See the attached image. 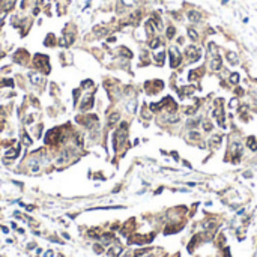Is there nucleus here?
<instances>
[{
  "label": "nucleus",
  "instance_id": "6",
  "mask_svg": "<svg viewBox=\"0 0 257 257\" xmlns=\"http://www.w3.org/2000/svg\"><path fill=\"white\" fill-rule=\"evenodd\" d=\"M221 143V135H218V134H215V135H212L211 138H209V146L211 147H216L218 145H220Z\"/></svg>",
  "mask_w": 257,
  "mask_h": 257
},
{
  "label": "nucleus",
  "instance_id": "3",
  "mask_svg": "<svg viewBox=\"0 0 257 257\" xmlns=\"http://www.w3.org/2000/svg\"><path fill=\"white\" fill-rule=\"evenodd\" d=\"M187 56H188V59H189L191 62H196V60L200 57V50L191 45V47L187 48Z\"/></svg>",
  "mask_w": 257,
  "mask_h": 257
},
{
  "label": "nucleus",
  "instance_id": "8",
  "mask_svg": "<svg viewBox=\"0 0 257 257\" xmlns=\"http://www.w3.org/2000/svg\"><path fill=\"white\" fill-rule=\"evenodd\" d=\"M247 146L251 149V150H256V147H257V143H256V138L251 135V137H248V140H247Z\"/></svg>",
  "mask_w": 257,
  "mask_h": 257
},
{
  "label": "nucleus",
  "instance_id": "5",
  "mask_svg": "<svg viewBox=\"0 0 257 257\" xmlns=\"http://www.w3.org/2000/svg\"><path fill=\"white\" fill-rule=\"evenodd\" d=\"M93 107V96H87L84 98V101L81 102V111H87V110H90Z\"/></svg>",
  "mask_w": 257,
  "mask_h": 257
},
{
  "label": "nucleus",
  "instance_id": "17",
  "mask_svg": "<svg viewBox=\"0 0 257 257\" xmlns=\"http://www.w3.org/2000/svg\"><path fill=\"white\" fill-rule=\"evenodd\" d=\"M158 45H159V39H158V38H155V39L150 42V48H157Z\"/></svg>",
  "mask_w": 257,
  "mask_h": 257
},
{
  "label": "nucleus",
  "instance_id": "11",
  "mask_svg": "<svg viewBox=\"0 0 257 257\" xmlns=\"http://www.w3.org/2000/svg\"><path fill=\"white\" fill-rule=\"evenodd\" d=\"M135 105H137V102H135V99H132V101L130 102V104L126 105L128 111H130V113H134V111H135Z\"/></svg>",
  "mask_w": 257,
  "mask_h": 257
},
{
  "label": "nucleus",
  "instance_id": "20",
  "mask_svg": "<svg viewBox=\"0 0 257 257\" xmlns=\"http://www.w3.org/2000/svg\"><path fill=\"white\" fill-rule=\"evenodd\" d=\"M194 110H196V108H194V107H188V108H187V111H185V113H187V114H192V113H194Z\"/></svg>",
  "mask_w": 257,
  "mask_h": 257
},
{
  "label": "nucleus",
  "instance_id": "16",
  "mask_svg": "<svg viewBox=\"0 0 257 257\" xmlns=\"http://www.w3.org/2000/svg\"><path fill=\"white\" fill-rule=\"evenodd\" d=\"M174 27H169V30H167V38H169V39H172V38L174 36Z\"/></svg>",
  "mask_w": 257,
  "mask_h": 257
},
{
  "label": "nucleus",
  "instance_id": "9",
  "mask_svg": "<svg viewBox=\"0 0 257 257\" xmlns=\"http://www.w3.org/2000/svg\"><path fill=\"white\" fill-rule=\"evenodd\" d=\"M120 119V114L116 111V113H113V114H110V117H108V123L110 125H113V123H116L117 120Z\"/></svg>",
  "mask_w": 257,
  "mask_h": 257
},
{
  "label": "nucleus",
  "instance_id": "19",
  "mask_svg": "<svg viewBox=\"0 0 257 257\" xmlns=\"http://www.w3.org/2000/svg\"><path fill=\"white\" fill-rule=\"evenodd\" d=\"M199 135H200L199 132H191V134H189V140H196V138L199 140Z\"/></svg>",
  "mask_w": 257,
  "mask_h": 257
},
{
  "label": "nucleus",
  "instance_id": "13",
  "mask_svg": "<svg viewBox=\"0 0 257 257\" xmlns=\"http://www.w3.org/2000/svg\"><path fill=\"white\" fill-rule=\"evenodd\" d=\"M229 60L232 62V65H236L238 63V56L233 54V53H229Z\"/></svg>",
  "mask_w": 257,
  "mask_h": 257
},
{
  "label": "nucleus",
  "instance_id": "21",
  "mask_svg": "<svg viewBox=\"0 0 257 257\" xmlns=\"http://www.w3.org/2000/svg\"><path fill=\"white\" fill-rule=\"evenodd\" d=\"M230 107H238V101H230Z\"/></svg>",
  "mask_w": 257,
  "mask_h": 257
},
{
  "label": "nucleus",
  "instance_id": "1",
  "mask_svg": "<svg viewBox=\"0 0 257 257\" xmlns=\"http://www.w3.org/2000/svg\"><path fill=\"white\" fill-rule=\"evenodd\" d=\"M35 66L38 69H41L42 72H50V66H48V57L44 56V54H36L35 56Z\"/></svg>",
  "mask_w": 257,
  "mask_h": 257
},
{
  "label": "nucleus",
  "instance_id": "18",
  "mask_svg": "<svg viewBox=\"0 0 257 257\" xmlns=\"http://www.w3.org/2000/svg\"><path fill=\"white\" fill-rule=\"evenodd\" d=\"M230 81H232V83H238V81H239V75H238V74H232V77H230Z\"/></svg>",
  "mask_w": 257,
  "mask_h": 257
},
{
  "label": "nucleus",
  "instance_id": "7",
  "mask_svg": "<svg viewBox=\"0 0 257 257\" xmlns=\"http://www.w3.org/2000/svg\"><path fill=\"white\" fill-rule=\"evenodd\" d=\"M188 18L191 20V21H199L200 20V14L197 11H189L188 12Z\"/></svg>",
  "mask_w": 257,
  "mask_h": 257
},
{
  "label": "nucleus",
  "instance_id": "10",
  "mask_svg": "<svg viewBox=\"0 0 257 257\" xmlns=\"http://www.w3.org/2000/svg\"><path fill=\"white\" fill-rule=\"evenodd\" d=\"M188 36L191 38V41H197V38H199V35H197V32L194 30V29H188Z\"/></svg>",
  "mask_w": 257,
  "mask_h": 257
},
{
  "label": "nucleus",
  "instance_id": "2",
  "mask_svg": "<svg viewBox=\"0 0 257 257\" xmlns=\"http://www.w3.org/2000/svg\"><path fill=\"white\" fill-rule=\"evenodd\" d=\"M170 60H172V68H177L179 65H181V62H182V59H181V54L177 53V50L176 48H172L170 50Z\"/></svg>",
  "mask_w": 257,
  "mask_h": 257
},
{
  "label": "nucleus",
  "instance_id": "12",
  "mask_svg": "<svg viewBox=\"0 0 257 257\" xmlns=\"http://www.w3.org/2000/svg\"><path fill=\"white\" fill-rule=\"evenodd\" d=\"M146 32H147V35L153 33V21H147L146 23Z\"/></svg>",
  "mask_w": 257,
  "mask_h": 257
},
{
  "label": "nucleus",
  "instance_id": "4",
  "mask_svg": "<svg viewBox=\"0 0 257 257\" xmlns=\"http://www.w3.org/2000/svg\"><path fill=\"white\" fill-rule=\"evenodd\" d=\"M211 69H212V71H218V69H221V57L216 54V51L214 53V59L211 60Z\"/></svg>",
  "mask_w": 257,
  "mask_h": 257
},
{
  "label": "nucleus",
  "instance_id": "14",
  "mask_svg": "<svg viewBox=\"0 0 257 257\" xmlns=\"http://www.w3.org/2000/svg\"><path fill=\"white\" fill-rule=\"evenodd\" d=\"M21 140L24 141V145H32V140L27 137V134H26V132H23V134H21Z\"/></svg>",
  "mask_w": 257,
  "mask_h": 257
},
{
  "label": "nucleus",
  "instance_id": "15",
  "mask_svg": "<svg viewBox=\"0 0 257 257\" xmlns=\"http://www.w3.org/2000/svg\"><path fill=\"white\" fill-rule=\"evenodd\" d=\"M164 57H165V53H162V51H161V53H158V54L155 56L157 62H158V63H161V65H162V62H164Z\"/></svg>",
  "mask_w": 257,
  "mask_h": 257
}]
</instances>
